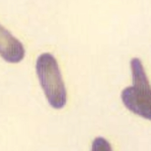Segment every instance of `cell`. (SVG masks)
<instances>
[{
	"instance_id": "6da1fadb",
	"label": "cell",
	"mask_w": 151,
	"mask_h": 151,
	"mask_svg": "<svg viewBox=\"0 0 151 151\" xmlns=\"http://www.w3.org/2000/svg\"><path fill=\"white\" fill-rule=\"evenodd\" d=\"M35 70L49 104L55 109L64 108L67 101L66 89L54 55L50 53L40 55L36 60Z\"/></svg>"
},
{
	"instance_id": "3957f363",
	"label": "cell",
	"mask_w": 151,
	"mask_h": 151,
	"mask_svg": "<svg viewBox=\"0 0 151 151\" xmlns=\"http://www.w3.org/2000/svg\"><path fill=\"white\" fill-rule=\"evenodd\" d=\"M0 55L9 63H19L25 56L23 44L2 25H0Z\"/></svg>"
},
{
	"instance_id": "7a4b0ae2",
	"label": "cell",
	"mask_w": 151,
	"mask_h": 151,
	"mask_svg": "<svg viewBox=\"0 0 151 151\" xmlns=\"http://www.w3.org/2000/svg\"><path fill=\"white\" fill-rule=\"evenodd\" d=\"M133 86L124 88L121 94L125 107L144 119H151V92L150 82L142 62L138 58L130 61Z\"/></svg>"
},
{
	"instance_id": "277c9868",
	"label": "cell",
	"mask_w": 151,
	"mask_h": 151,
	"mask_svg": "<svg viewBox=\"0 0 151 151\" xmlns=\"http://www.w3.org/2000/svg\"><path fill=\"white\" fill-rule=\"evenodd\" d=\"M111 145L108 141L102 137H97L96 138L93 144H92V150L94 151H100V150H111Z\"/></svg>"
}]
</instances>
